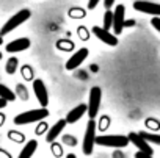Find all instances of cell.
<instances>
[{"label":"cell","instance_id":"obj_1","mask_svg":"<svg viewBox=\"0 0 160 158\" xmlns=\"http://www.w3.org/2000/svg\"><path fill=\"white\" fill-rule=\"evenodd\" d=\"M32 16V11L28 8H24V10H19L16 14H13L5 24L3 27L0 28V36H5V35H10L13 30H16L18 27H21L24 22H27Z\"/></svg>","mask_w":160,"mask_h":158},{"label":"cell","instance_id":"obj_2","mask_svg":"<svg viewBox=\"0 0 160 158\" xmlns=\"http://www.w3.org/2000/svg\"><path fill=\"white\" fill-rule=\"evenodd\" d=\"M49 116V110L46 108H39V110H28V111H24L21 114H18L13 122L16 125H28V124H33V122H41L44 121L46 117Z\"/></svg>","mask_w":160,"mask_h":158},{"label":"cell","instance_id":"obj_3","mask_svg":"<svg viewBox=\"0 0 160 158\" xmlns=\"http://www.w3.org/2000/svg\"><path fill=\"white\" fill-rule=\"evenodd\" d=\"M94 142L102 146V147L122 149V147H127L129 139L126 135H99V136H96Z\"/></svg>","mask_w":160,"mask_h":158},{"label":"cell","instance_id":"obj_4","mask_svg":"<svg viewBox=\"0 0 160 158\" xmlns=\"http://www.w3.org/2000/svg\"><path fill=\"white\" fill-rule=\"evenodd\" d=\"M101 100H102V89L99 86H93L90 89V99H88V105H87V113L91 121H94V117L99 114Z\"/></svg>","mask_w":160,"mask_h":158},{"label":"cell","instance_id":"obj_5","mask_svg":"<svg viewBox=\"0 0 160 158\" xmlns=\"http://www.w3.org/2000/svg\"><path fill=\"white\" fill-rule=\"evenodd\" d=\"M94 139H96V122L90 119V122L87 124V130L83 135V142H82V152L85 155H91L93 153V147H94Z\"/></svg>","mask_w":160,"mask_h":158},{"label":"cell","instance_id":"obj_6","mask_svg":"<svg viewBox=\"0 0 160 158\" xmlns=\"http://www.w3.org/2000/svg\"><path fill=\"white\" fill-rule=\"evenodd\" d=\"M133 10L144 13V14H151L152 17H160V3L146 2V0H137V2H133Z\"/></svg>","mask_w":160,"mask_h":158},{"label":"cell","instance_id":"obj_7","mask_svg":"<svg viewBox=\"0 0 160 158\" xmlns=\"http://www.w3.org/2000/svg\"><path fill=\"white\" fill-rule=\"evenodd\" d=\"M33 91H35V96H36L41 108H46L49 105V93H47V88L41 78H35L33 80Z\"/></svg>","mask_w":160,"mask_h":158},{"label":"cell","instance_id":"obj_8","mask_svg":"<svg viewBox=\"0 0 160 158\" xmlns=\"http://www.w3.org/2000/svg\"><path fill=\"white\" fill-rule=\"evenodd\" d=\"M90 55V50L87 47H82V49H78L77 52H74V55L66 61V70H74L77 69L80 64H82Z\"/></svg>","mask_w":160,"mask_h":158},{"label":"cell","instance_id":"obj_9","mask_svg":"<svg viewBox=\"0 0 160 158\" xmlns=\"http://www.w3.org/2000/svg\"><path fill=\"white\" fill-rule=\"evenodd\" d=\"M124 16H126V7L124 5H118L113 11V33L121 35L122 28H124Z\"/></svg>","mask_w":160,"mask_h":158},{"label":"cell","instance_id":"obj_10","mask_svg":"<svg viewBox=\"0 0 160 158\" xmlns=\"http://www.w3.org/2000/svg\"><path fill=\"white\" fill-rule=\"evenodd\" d=\"M127 139H129V142H132L135 147H138V152H143V153H148V155H152V153H154V149H152L138 133L130 132V133L127 135Z\"/></svg>","mask_w":160,"mask_h":158},{"label":"cell","instance_id":"obj_11","mask_svg":"<svg viewBox=\"0 0 160 158\" xmlns=\"http://www.w3.org/2000/svg\"><path fill=\"white\" fill-rule=\"evenodd\" d=\"M93 35L99 41H102L104 44H107L110 47H116L118 45V38L115 35H112L110 31H105L102 27H93Z\"/></svg>","mask_w":160,"mask_h":158},{"label":"cell","instance_id":"obj_12","mask_svg":"<svg viewBox=\"0 0 160 158\" xmlns=\"http://www.w3.org/2000/svg\"><path fill=\"white\" fill-rule=\"evenodd\" d=\"M30 45H32V41H30L28 38H18V39L8 42L7 47H5V50H7L8 53H18V52L27 50Z\"/></svg>","mask_w":160,"mask_h":158},{"label":"cell","instance_id":"obj_13","mask_svg":"<svg viewBox=\"0 0 160 158\" xmlns=\"http://www.w3.org/2000/svg\"><path fill=\"white\" fill-rule=\"evenodd\" d=\"M85 113H87V105H85V103H80V105L74 107V108L68 113V116L64 117V121H66V124H75V122H78L80 119L83 117Z\"/></svg>","mask_w":160,"mask_h":158},{"label":"cell","instance_id":"obj_14","mask_svg":"<svg viewBox=\"0 0 160 158\" xmlns=\"http://www.w3.org/2000/svg\"><path fill=\"white\" fill-rule=\"evenodd\" d=\"M64 127H66V121H64V119L57 121V122L47 130V133H46V141H47V142H53V141L61 135V132L64 130Z\"/></svg>","mask_w":160,"mask_h":158},{"label":"cell","instance_id":"obj_15","mask_svg":"<svg viewBox=\"0 0 160 158\" xmlns=\"http://www.w3.org/2000/svg\"><path fill=\"white\" fill-rule=\"evenodd\" d=\"M36 149H38V141L36 139H32V141H28L22 147V150H21V153H19L18 158H32L33 153L36 152Z\"/></svg>","mask_w":160,"mask_h":158},{"label":"cell","instance_id":"obj_16","mask_svg":"<svg viewBox=\"0 0 160 158\" xmlns=\"http://www.w3.org/2000/svg\"><path fill=\"white\" fill-rule=\"evenodd\" d=\"M0 99H3L5 102H13L16 100V93H13L8 86L0 83Z\"/></svg>","mask_w":160,"mask_h":158},{"label":"cell","instance_id":"obj_17","mask_svg":"<svg viewBox=\"0 0 160 158\" xmlns=\"http://www.w3.org/2000/svg\"><path fill=\"white\" fill-rule=\"evenodd\" d=\"M149 146L151 144H155V146H160V135H155V133H149V132H140L138 133Z\"/></svg>","mask_w":160,"mask_h":158},{"label":"cell","instance_id":"obj_18","mask_svg":"<svg viewBox=\"0 0 160 158\" xmlns=\"http://www.w3.org/2000/svg\"><path fill=\"white\" fill-rule=\"evenodd\" d=\"M112 27H113V13H112V10H107L104 14V27L102 28L105 31H110Z\"/></svg>","mask_w":160,"mask_h":158},{"label":"cell","instance_id":"obj_19","mask_svg":"<svg viewBox=\"0 0 160 158\" xmlns=\"http://www.w3.org/2000/svg\"><path fill=\"white\" fill-rule=\"evenodd\" d=\"M5 70H7V74H10V75H13L16 70H18V58H14V56H11L10 60H8V63H7V66H5Z\"/></svg>","mask_w":160,"mask_h":158},{"label":"cell","instance_id":"obj_20","mask_svg":"<svg viewBox=\"0 0 160 158\" xmlns=\"http://www.w3.org/2000/svg\"><path fill=\"white\" fill-rule=\"evenodd\" d=\"M18 94H19V97L22 100H28V93H27L24 85H18Z\"/></svg>","mask_w":160,"mask_h":158},{"label":"cell","instance_id":"obj_21","mask_svg":"<svg viewBox=\"0 0 160 158\" xmlns=\"http://www.w3.org/2000/svg\"><path fill=\"white\" fill-rule=\"evenodd\" d=\"M8 138H10V139H14L16 142H22V141H24V136H22L21 133H18V132H11V130L8 132Z\"/></svg>","mask_w":160,"mask_h":158},{"label":"cell","instance_id":"obj_22","mask_svg":"<svg viewBox=\"0 0 160 158\" xmlns=\"http://www.w3.org/2000/svg\"><path fill=\"white\" fill-rule=\"evenodd\" d=\"M151 25L160 33V17H152L151 19Z\"/></svg>","mask_w":160,"mask_h":158},{"label":"cell","instance_id":"obj_23","mask_svg":"<svg viewBox=\"0 0 160 158\" xmlns=\"http://www.w3.org/2000/svg\"><path fill=\"white\" fill-rule=\"evenodd\" d=\"M52 150H53V155H55V156H61V153H63V149H61V146H58V144H53Z\"/></svg>","mask_w":160,"mask_h":158},{"label":"cell","instance_id":"obj_24","mask_svg":"<svg viewBox=\"0 0 160 158\" xmlns=\"http://www.w3.org/2000/svg\"><path fill=\"white\" fill-rule=\"evenodd\" d=\"M99 2H101V0H88V10H94L98 5H99Z\"/></svg>","mask_w":160,"mask_h":158},{"label":"cell","instance_id":"obj_25","mask_svg":"<svg viewBox=\"0 0 160 158\" xmlns=\"http://www.w3.org/2000/svg\"><path fill=\"white\" fill-rule=\"evenodd\" d=\"M135 158H152V155H148V153H143V152H137Z\"/></svg>","mask_w":160,"mask_h":158},{"label":"cell","instance_id":"obj_26","mask_svg":"<svg viewBox=\"0 0 160 158\" xmlns=\"http://www.w3.org/2000/svg\"><path fill=\"white\" fill-rule=\"evenodd\" d=\"M113 3H115V0H104V7H105L107 10H110V8L113 7Z\"/></svg>","mask_w":160,"mask_h":158},{"label":"cell","instance_id":"obj_27","mask_svg":"<svg viewBox=\"0 0 160 158\" xmlns=\"http://www.w3.org/2000/svg\"><path fill=\"white\" fill-rule=\"evenodd\" d=\"M0 158H13L7 150H3V149H0Z\"/></svg>","mask_w":160,"mask_h":158},{"label":"cell","instance_id":"obj_28","mask_svg":"<svg viewBox=\"0 0 160 158\" xmlns=\"http://www.w3.org/2000/svg\"><path fill=\"white\" fill-rule=\"evenodd\" d=\"M44 128H46V124H44V122H41V125L36 128V135H41V133L44 132Z\"/></svg>","mask_w":160,"mask_h":158},{"label":"cell","instance_id":"obj_29","mask_svg":"<svg viewBox=\"0 0 160 158\" xmlns=\"http://www.w3.org/2000/svg\"><path fill=\"white\" fill-rule=\"evenodd\" d=\"M7 105H8V102H5L3 99H0V110H3Z\"/></svg>","mask_w":160,"mask_h":158},{"label":"cell","instance_id":"obj_30","mask_svg":"<svg viewBox=\"0 0 160 158\" xmlns=\"http://www.w3.org/2000/svg\"><path fill=\"white\" fill-rule=\"evenodd\" d=\"M135 24V21H124V27H132Z\"/></svg>","mask_w":160,"mask_h":158},{"label":"cell","instance_id":"obj_31","mask_svg":"<svg viewBox=\"0 0 160 158\" xmlns=\"http://www.w3.org/2000/svg\"><path fill=\"white\" fill-rule=\"evenodd\" d=\"M3 119H5V116L0 114V125H3Z\"/></svg>","mask_w":160,"mask_h":158},{"label":"cell","instance_id":"obj_32","mask_svg":"<svg viewBox=\"0 0 160 158\" xmlns=\"http://www.w3.org/2000/svg\"><path fill=\"white\" fill-rule=\"evenodd\" d=\"M66 158H77V156H75L74 153H68V155H66Z\"/></svg>","mask_w":160,"mask_h":158},{"label":"cell","instance_id":"obj_33","mask_svg":"<svg viewBox=\"0 0 160 158\" xmlns=\"http://www.w3.org/2000/svg\"><path fill=\"white\" fill-rule=\"evenodd\" d=\"M115 158H124V156H122L121 153H118V152H116V153H115Z\"/></svg>","mask_w":160,"mask_h":158},{"label":"cell","instance_id":"obj_34","mask_svg":"<svg viewBox=\"0 0 160 158\" xmlns=\"http://www.w3.org/2000/svg\"><path fill=\"white\" fill-rule=\"evenodd\" d=\"M0 44H2V36H0Z\"/></svg>","mask_w":160,"mask_h":158},{"label":"cell","instance_id":"obj_35","mask_svg":"<svg viewBox=\"0 0 160 158\" xmlns=\"http://www.w3.org/2000/svg\"><path fill=\"white\" fill-rule=\"evenodd\" d=\"M0 60H2V52H0Z\"/></svg>","mask_w":160,"mask_h":158}]
</instances>
